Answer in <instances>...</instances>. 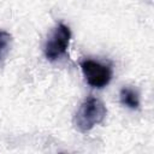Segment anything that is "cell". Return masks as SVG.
Instances as JSON below:
<instances>
[{"label":"cell","mask_w":154,"mask_h":154,"mask_svg":"<svg viewBox=\"0 0 154 154\" xmlns=\"http://www.w3.org/2000/svg\"><path fill=\"white\" fill-rule=\"evenodd\" d=\"M81 70L87 83L97 89L105 88L112 79L113 70L111 65L102 64L93 59H84L81 61Z\"/></svg>","instance_id":"obj_3"},{"label":"cell","mask_w":154,"mask_h":154,"mask_svg":"<svg viewBox=\"0 0 154 154\" xmlns=\"http://www.w3.org/2000/svg\"><path fill=\"white\" fill-rule=\"evenodd\" d=\"M120 102L131 109H137L140 107V94L136 89L131 87H124L119 93Z\"/></svg>","instance_id":"obj_4"},{"label":"cell","mask_w":154,"mask_h":154,"mask_svg":"<svg viewBox=\"0 0 154 154\" xmlns=\"http://www.w3.org/2000/svg\"><path fill=\"white\" fill-rule=\"evenodd\" d=\"M107 114V108L105 103L95 97L89 96L87 97L79 106L78 111L75 116V126L81 132H88L90 131L95 125L101 124Z\"/></svg>","instance_id":"obj_1"},{"label":"cell","mask_w":154,"mask_h":154,"mask_svg":"<svg viewBox=\"0 0 154 154\" xmlns=\"http://www.w3.org/2000/svg\"><path fill=\"white\" fill-rule=\"evenodd\" d=\"M11 41H12V35L8 31L0 30V60L5 54V52L7 51Z\"/></svg>","instance_id":"obj_5"},{"label":"cell","mask_w":154,"mask_h":154,"mask_svg":"<svg viewBox=\"0 0 154 154\" xmlns=\"http://www.w3.org/2000/svg\"><path fill=\"white\" fill-rule=\"evenodd\" d=\"M71 36V29L64 23H58L45 45L43 51L47 60L57 61L63 55H65L70 45Z\"/></svg>","instance_id":"obj_2"}]
</instances>
